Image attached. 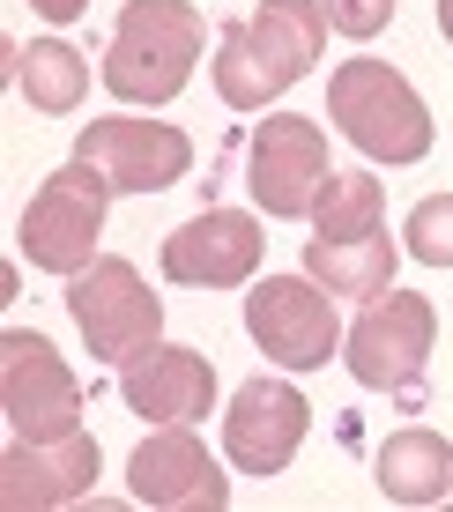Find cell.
<instances>
[{"instance_id":"6da1fadb","label":"cell","mask_w":453,"mask_h":512,"mask_svg":"<svg viewBox=\"0 0 453 512\" xmlns=\"http://www.w3.org/2000/svg\"><path fill=\"white\" fill-rule=\"evenodd\" d=\"M327 30V0H260L246 23L216 38V97L231 112H268L290 82L312 75Z\"/></svg>"},{"instance_id":"7a4b0ae2","label":"cell","mask_w":453,"mask_h":512,"mask_svg":"<svg viewBox=\"0 0 453 512\" xmlns=\"http://www.w3.org/2000/svg\"><path fill=\"white\" fill-rule=\"evenodd\" d=\"M208 23L194 0H127L104 45V90L119 104H171L194 82Z\"/></svg>"},{"instance_id":"3957f363","label":"cell","mask_w":453,"mask_h":512,"mask_svg":"<svg viewBox=\"0 0 453 512\" xmlns=\"http://www.w3.org/2000/svg\"><path fill=\"white\" fill-rule=\"evenodd\" d=\"M327 119L372 164H424L431 156V112L409 90V75L387 60H342L327 75Z\"/></svg>"},{"instance_id":"277c9868","label":"cell","mask_w":453,"mask_h":512,"mask_svg":"<svg viewBox=\"0 0 453 512\" xmlns=\"http://www.w3.org/2000/svg\"><path fill=\"white\" fill-rule=\"evenodd\" d=\"M67 312H75L82 342L97 364H134L142 349L164 342V297H149V282L134 260L104 253L82 275H67Z\"/></svg>"},{"instance_id":"5b68a950","label":"cell","mask_w":453,"mask_h":512,"mask_svg":"<svg viewBox=\"0 0 453 512\" xmlns=\"http://www.w3.org/2000/svg\"><path fill=\"white\" fill-rule=\"evenodd\" d=\"M104 201H112V186H104L82 156L60 164L38 193H30L23 223H15L23 260L45 268V275H82L97 260V238H104Z\"/></svg>"},{"instance_id":"8992f818","label":"cell","mask_w":453,"mask_h":512,"mask_svg":"<svg viewBox=\"0 0 453 512\" xmlns=\"http://www.w3.org/2000/svg\"><path fill=\"white\" fill-rule=\"evenodd\" d=\"M246 334L260 342V357L283 372H312L342 349V320H335V290L312 275H268L246 297Z\"/></svg>"},{"instance_id":"52a82bcc","label":"cell","mask_w":453,"mask_h":512,"mask_svg":"<svg viewBox=\"0 0 453 512\" xmlns=\"http://www.w3.org/2000/svg\"><path fill=\"white\" fill-rule=\"evenodd\" d=\"M431 342H439V312H431V297L416 290H387L372 297V305L357 312V327L342 334V349H350V379L357 386H379V394H402V386L424 379L431 364Z\"/></svg>"},{"instance_id":"ba28073f","label":"cell","mask_w":453,"mask_h":512,"mask_svg":"<svg viewBox=\"0 0 453 512\" xmlns=\"http://www.w3.org/2000/svg\"><path fill=\"white\" fill-rule=\"evenodd\" d=\"M0 409H8L15 438H67L82 431V386L67 372V357L30 327L0 334Z\"/></svg>"},{"instance_id":"9c48e42d","label":"cell","mask_w":453,"mask_h":512,"mask_svg":"<svg viewBox=\"0 0 453 512\" xmlns=\"http://www.w3.org/2000/svg\"><path fill=\"white\" fill-rule=\"evenodd\" d=\"M327 179H335V164H327V134L320 119L305 112H275L253 127V149H246V186L253 201L268 208V216H312V201L327 193Z\"/></svg>"},{"instance_id":"30bf717a","label":"cell","mask_w":453,"mask_h":512,"mask_svg":"<svg viewBox=\"0 0 453 512\" xmlns=\"http://www.w3.org/2000/svg\"><path fill=\"white\" fill-rule=\"evenodd\" d=\"M75 156L112 193H164L194 171V141L171 119H90L75 134Z\"/></svg>"},{"instance_id":"8fae6325","label":"cell","mask_w":453,"mask_h":512,"mask_svg":"<svg viewBox=\"0 0 453 512\" xmlns=\"http://www.w3.org/2000/svg\"><path fill=\"white\" fill-rule=\"evenodd\" d=\"M127 490H134V505H156V512H223L231 505V475L194 438V423H156L127 461Z\"/></svg>"},{"instance_id":"7c38bea8","label":"cell","mask_w":453,"mask_h":512,"mask_svg":"<svg viewBox=\"0 0 453 512\" xmlns=\"http://www.w3.org/2000/svg\"><path fill=\"white\" fill-rule=\"evenodd\" d=\"M312 431V401L290 379H246L223 409V453L238 475H283Z\"/></svg>"},{"instance_id":"4fadbf2b","label":"cell","mask_w":453,"mask_h":512,"mask_svg":"<svg viewBox=\"0 0 453 512\" xmlns=\"http://www.w3.org/2000/svg\"><path fill=\"white\" fill-rule=\"evenodd\" d=\"M260 253H268V238H260V223L246 208H201L164 238L156 260H164V275L179 290H238V282H253Z\"/></svg>"},{"instance_id":"5bb4252c","label":"cell","mask_w":453,"mask_h":512,"mask_svg":"<svg viewBox=\"0 0 453 512\" xmlns=\"http://www.w3.org/2000/svg\"><path fill=\"white\" fill-rule=\"evenodd\" d=\"M97 483V438L67 431V438H15L0 453V505L8 512H45V505H75Z\"/></svg>"},{"instance_id":"9a60e30c","label":"cell","mask_w":453,"mask_h":512,"mask_svg":"<svg viewBox=\"0 0 453 512\" xmlns=\"http://www.w3.org/2000/svg\"><path fill=\"white\" fill-rule=\"evenodd\" d=\"M119 394L149 423H201L216 409V364L186 342H156L134 364H119Z\"/></svg>"},{"instance_id":"2e32d148","label":"cell","mask_w":453,"mask_h":512,"mask_svg":"<svg viewBox=\"0 0 453 512\" xmlns=\"http://www.w3.org/2000/svg\"><path fill=\"white\" fill-rule=\"evenodd\" d=\"M394 238L387 231H364V238H305V275L327 282L335 297H387L394 290Z\"/></svg>"},{"instance_id":"e0dca14e","label":"cell","mask_w":453,"mask_h":512,"mask_svg":"<svg viewBox=\"0 0 453 512\" xmlns=\"http://www.w3.org/2000/svg\"><path fill=\"white\" fill-rule=\"evenodd\" d=\"M379 490H387L394 505H439L453 490V446L439 431H424V423L394 431L387 446H379Z\"/></svg>"},{"instance_id":"ac0fdd59","label":"cell","mask_w":453,"mask_h":512,"mask_svg":"<svg viewBox=\"0 0 453 512\" xmlns=\"http://www.w3.org/2000/svg\"><path fill=\"white\" fill-rule=\"evenodd\" d=\"M15 90L30 97V112L67 119L82 97H90V60H82L67 38H30V52H15Z\"/></svg>"},{"instance_id":"d6986e66","label":"cell","mask_w":453,"mask_h":512,"mask_svg":"<svg viewBox=\"0 0 453 512\" xmlns=\"http://www.w3.org/2000/svg\"><path fill=\"white\" fill-rule=\"evenodd\" d=\"M379 208H387V193L372 171H335L327 193L312 201V238H364L379 231Z\"/></svg>"},{"instance_id":"ffe728a7","label":"cell","mask_w":453,"mask_h":512,"mask_svg":"<svg viewBox=\"0 0 453 512\" xmlns=\"http://www.w3.org/2000/svg\"><path fill=\"white\" fill-rule=\"evenodd\" d=\"M402 238H409V253L424 260V268H453V193L416 201L409 223H402Z\"/></svg>"},{"instance_id":"44dd1931","label":"cell","mask_w":453,"mask_h":512,"mask_svg":"<svg viewBox=\"0 0 453 512\" xmlns=\"http://www.w3.org/2000/svg\"><path fill=\"white\" fill-rule=\"evenodd\" d=\"M327 23H335L342 38H379V30L394 23V0H327Z\"/></svg>"},{"instance_id":"7402d4cb","label":"cell","mask_w":453,"mask_h":512,"mask_svg":"<svg viewBox=\"0 0 453 512\" xmlns=\"http://www.w3.org/2000/svg\"><path fill=\"white\" fill-rule=\"evenodd\" d=\"M30 8H38V15H45V23H75V15H82V8H90V0H30Z\"/></svg>"},{"instance_id":"603a6c76","label":"cell","mask_w":453,"mask_h":512,"mask_svg":"<svg viewBox=\"0 0 453 512\" xmlns=\"http://www.w3.org/2000/svg\"><path fill=\"white\" fill-rule=\"evenodd\" d=\"M439 30H446V45H453V0H439Z\"/></svg>"}]
</instances>
